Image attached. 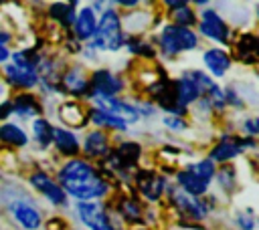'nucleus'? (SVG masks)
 I'll return each mask as SVG.
<instances>
[{
    "label": "nucleus",
    "mask_w": 259,
    "mask_h": 230,
    "mask_svg": "<svg viewBox=\"0 0 259 230\" xmlns=\"http://www.w3.org/2000/svg\"><path fill=\"white\" fill-rule=\"evenodd\" d=\"M59 182L67 194L81 202H93L95 198L105 196L109 190L107 182L95 171V167L81 159L65 163L59 171Z\"/></svg>",
    "instance_id": "1"
},
{
    "label": "nucleus",
    "mask_w": 259,
    "mask_h": 230,
    "mask_svg": "<svg viewBox=\"0 0 259 230\" xmlns=\"http://www.w3.org/2000/svg\"><path fill=\"white\" fill-rule=\"evenodd\" d=\"M174 85H176V101H178V105L182 109H186V105L194 103L200 95L208 93L214 87V83L210 81V77H206L200 71H188V73H184L180 79L174 81Z\"/></svg>",
    "instance_id": "2"
},
{
    "label": "nucleus",
    "mask_w": 259,
    "mask_h": 230,
    "mask_svg": "<svg viewBox=\"0 0 259 230\" xmlns=\"http://www.w3.org/2000/svg\"><path fill=\"white\" fill-rule=\"evenodd\" d=\"M95 46L101 50H119L123 46V30L121 20L115 10H105L93 34Z\"/></svg>",
    "instance_id": "3"
},
{
    "label": "nucleus",
    "mask_w": 259,
    "mask_h": 230,
    "mask_svg": "<svg viewBox=\"0 0 259 230\" xmlns=\"http://www.w3.org/2000/svg\"><path fill=\"white\" fill-rule=\"evenodd\" d=\"M158 44H160V48H162L164 54L174 56V54H180V52H184V50L196 48L198 36H196V32L190 30V28H182V26H176V24H168V26H164V30L158 34Z\"/></svg>",
    "instance_id": "4"
},
{
    "label": "nucleus",
    "mask_w": 259,
    "mask_h": 230,
    "mask_svg": "<svg viewBox=\"0 0 259 230\" xmlns=\"http://www.w3.org/2000/svg\"><path fill=\"white\" fill-rule=\"evenodd\" d=\"M6 77L12 85L18 87H32L38 79L34 71V63L24 52H16L12 56V63L6 65Z\"/></svg>",
    "instance_id": "5"
},
{
    "label": "nucleus",
    "mask_w": 259,
    "mask_h": 230,
    "mask_svg": "<svg viewBox=\"0 0 259 230\" xmlns=\"http://www.w3.org/2000/svg\"><path fill=\"white\" fill-rule=\"evenodd\" d=\"M93 101H95V109H101L113 117H117L119 121H123L125 125L127 123H134L138 121L140 113L136 109V105H130L127 101H121L119 97H105V95H93Z\"/></svg>",
    "instance_id": "6"
},
{
    "label": "nucleus",
    "mask_w": 259,
    "mask_h": 230,
    "mask_svg": "<svg viewBox=\"0 0 259 230\" xmlns=\"http://www.w3.org/2000/svg\"><path fill=\"white\" fill-rule=\"evenodd\" d=\"M77 214L81 218V222L89 228V230H115L109 222L107 212L103 210V206H99L97 202H79L77 206Z\"/></svg>",
    "instance_id": "7"
},
{
    "label": "nucleus",
    "mask_w": 259,
    "mask_h": 230,
    "mask_svg": "<svg viewBox=\"0 0 259 230\" xmlns=\"http://www.w3.org/2000/svg\"><path fill=\"white\" fill-rule=\"evenodd\" d=\"M170 198H172L174 206H176L184 216H188V218H192V220H202V218H206V214H208V210H210L204 200L194 198V196H190V194H186V192H182V190H172V192H170Z\"/></svg>",
    "instance_id": "8"
},
{
    "label": "nucleus",
    "mask_w": 259,
    "mask_h": 230,
    "mask_svg": "<svg viewBox=\"0 0 259 230\" xmlns=\"http://www.w3.org/2000/svg\"><path fill=\"white\" fill-rule=\"evenodd\" d=\"M200 32L204 34V36H208V38H212V40H217V42H229V36H231V32H229V26H227V22L219 16V12H214V10H204L202 14H200Z\"/></svg>",
    "instance_id": "9"
},
{
    "label": "nucleus",
    "mask_w": 259,
    "mask_h": 230,
    "mask_svg": "<svg viewBox=\"0 0 259 230\" xmlns=\"http://www.w3.org/2000/svg\"><path fill=\"white\" fill-rule=\"evenodd\" d=\"M253 145V141H243V139H237V137H231V135H225V137H221V141L214 145V149L210 151V155H208V159L214 163V161H229V159H233V157H237L241 151H243V147H251Z\"/></svg>",
    "instance_id": "10"
},
{
    "label": "nucleus",
    "mask_w": 259,
    "mask_h": 230,
    "mask_svg": "<svg viewBox=\"0 0 259 230\" xmlns=\"http://www.w3.org/2000/svg\"><path fill=\"white\" fill-rule=\"evenodd\" d=\"M89 87H91V97L93 95L115 97L123 89V83L117 75H113L109 71H97V73H93V79H91Z\"/></svg>",
    "instance_id": "11"
},
{
    "label": "nucleus",
    "mask_w": 259,
    "mask_h": 230,
    "mask_svg": "<svg viewBox=\"0 0 259 230\" xmlns=\"http://www.w3.org/2000/svg\"><path fill=\"white\" fill-rule=\"evenodd\" d=\"M136 182H138L140 192H142L148 200H152V202L160 200L162 194H164V190H166L164 178L158 176V174H152V171H140V174L136 176Z\"/></svg>",
    "instance_id": "12"
},
{
    "label": "nucleus",
    "mask_w": 259,
    "mask_h": 230,
    "mask_svg": "<svg viewBox=\"0 0 259 230\" xmlns=\"http://www.w3.org/2000/svg\"><path fill=\"white\" fill-rule=\"evenodd\" d=\"M10 210H12V216L16 218V222L20 226H24L26 230H36L40 226V214L32 204L18 200L10 206Z\"/></svg>",
    "instance_id": "13"
},
{
    "label": "nucleus",
    "mask_w": 259,
    "mask_h": 230,
    "mask_svg": "<svg viewBox=\"0 0 259 230\" xmlns=\"http://www.w3.org/2000/svg\"><path fill=\"white\" fill-rule=\"evenodd\" d=\"M30 182H32V186H34L36 190H40L53 204H63V202H65V192H63V188H61L57 182H53L47 174H34V176L30 178Z\"/></svg>",
    "instance_id": "14"
},
{
    "label": "nucleus",
    "mask_w": 259,
    "mask_h": 230,
    "mask_svg": "<svg viewBox=\"0 0 259 230\" xmlns=\"http://www.w3.org/2000/svg\"><path fill=\"white\" fill-rule=\"evenodd\" d=\"M202 59H204L206 69H208L214 77H223V75L231 69V59H229V54H227L225 50H221V48H208V50L202 54Z\"/></svg>",
    "instance_id": "15"
},
{
    "label": "nucleus",
    "mask_w": 259,
    "mask_h": 230,
    "mask_svg": "<svg viewBox=\"0 0 259 230\" xmlns=\"http://www.w3.org/2000/svg\"><path fill=\"white\" fill-rule=\"evenodd\" d=\"M176 182L180 184L182 192H186V194H190V196H194V198H200V196L206 194V190H208V184H206L204 180H200V178L188 174L186 169H182V171L176 174Z\"/></svg>",
    "instance_id": "16"
},
{
    "label": "nucleus",
    "mask_w": 259,
    "mask_h": 230,
    "mask_svg": "<svg viewBox=\"0 0 259 230\" xmlns=\"http://www.w3.org/2000/svg\"><path fill=\"white\" fill-rule=\"evenodd\" d=\"M95 28H97V20H95L93 10L83 8L75 18V34L85 40V38H91L95 34Z\"/></svg>",
    "instance_id": "17"
},
{
    "label": "nucleus",
    "mask_w": 259,
    "mask_h": 230,
    "mask_svg": "<svg viewBox=\"0 0 259 230\" xmlns=\"http://www.w3.org/2000/svg\"><path fill=\"white\" fill-rule=\"evenodd\" d=\"M59 117H61V121H63L65 125H69V127H81V125H85V121H87L85 111H83L81 105H77V103H65V105H61Z\"/></svg>",
    "instance_id": "18"
},
{
    "label": "nucleus",
    "mask_w": 259,
    "mask_h": 230,
    "mask_svg": "<svg viewBox=\"0 0 259 230\" xmlns=\"http://www.w3.org/2000/svg\"><path fill=\"white\" fill-rule=\"evenodd\" d=\"M63 87L73 93V95H83L89 91V81L85 79L81 69H71L65 77H63Z\"/></svg>",
    "instance_id": "19"
},
{
    "label": "nucleus",
    "mask_w": 259,
    "mask_h": 230,
    "mask_svg": "<svg viewBox=\"0 0 259 230\" xmlns=\"http://www.w3.org/2000/svg\"><path fill=\"white\" fill-rule=\"evenodd\" d=\"M53 139H55V145L59 147V151L65 155H75L79 151L77 137L67 129H53Z\"/></svg>",
    "instance_id": "20"
},
{
    "label": "nucleus",
    "mask_w": 259,
    "mask_h": 230,
    "mask_svg": "<svg viewBox=\"0 0 259 230\" xmlns=\"http://www.w3.org/2000/svg\"><path fill=\"white\" fill-rule=\"evenodd\" d=\"M237 50H239V59L245 61V63H255L259 59V48H257V36L253 34H243L239 44H237Z\"/></svg>",
    "instance_id": "21"
},
{
    "label": "nucleus",
    "mask_w": 259,
    "mask_h": 230,
    "mask_svg": "<svg viewBox=\"0 0 259 230\" xmlns=\"http://www.w3.org/2000/svg\"><path fill=\"white\" fill-rule=\"evenodd\" d=\"M109 145H107V137L103 131H91L87 137H85V151L93 157H99L103 153H107Z\"/></svg>",
    "instance_id": "22"
},
{
    "label": "nucleus",
    "mask_w": 259,
    "mask_h": 230,
    "mask_svg": "<svg viewBox=\"0 0 259 230\" xmlns=\"http://www.w3.org/2000/svg\"><path fill=\"white\" fill-rule=\"evenodd\" d=\"M0 139L10 145H26V141H28L26 133L18 125H12V123H6L0 127Z\"/></svg>",
    "instance_id": "23"
},
{
    "label": "nucleus",
    "mask_w": 259,
    "mask_h": 230,
    "mask_svg": "<svg viewBox=\"0 0 259 230\" xmlns=\"http://www.w3.org/2000/svg\"><path fill=\"white\" fill-rule=\"evenodd\" d=\"M186 171L204 180L206 184H210V180L214 178V163L206 157V159H200V161H194V163H188L186 165Z\"/></svg>",
    "instance_id": "24"
},
{
    "label": "nucleus",
    "mask_w": 259,
    "mask_h": 230,
    "mask_svg": "<svg viewBox=\"0 0 259 230\" xmlns=\"http://www.w3.org/2000/svg\"><path fill=\"white\" fill-rule=\"evenodd\" d=\"M89 117L97 127H111V129H125L127 127L123 121H119L117 117H113V115H109V113H105L101 109H91Z\"/></svg>",
    "instance_id": "25"
},
{
    "label": "nucleus",
    "mask_w": 259,
    "mask_h": 230,
    "mask_svg": "<svg viewBox=\"0 0 259 230\" xmlns=\"http://www.w3.org/2000/svg\"><path fill=\"white\" fill-rule=\"evenodd\" d=\"M51 14L53 18H57L61 24L69 26L73 22V16H75V4L73 2H57L51 6Z\"/></svg>",
    "instance_id": "26"
},
{
    "label": "nucleus",
    "mask_w": 259,
    "mask_h": 230,
    "mask_svg": "<svg viewBox=\"0 0 259 230\" xmlns=\"http://www.w3.org/2000/svg\"><path fill=\"white\" fill-rule=\"evenodd\" d=\"M117 210L123 216V220H127V222H142V218H144V210L140 208V204L136 200H130V198L121 200Z\"/></svg>",
    "instance_id": "27"
},
{
    "label": "nucleus",
    "mask_w": 259,
    "mask_h": 230,
    "mask_svg": "<svg viewBox=\"0 0 259 230\" xmlns=\"http://www.w3.org/2000/svg\"><path fill=\"white\" fill-rule=\"evenodd\" d=\"M172 16H174L176 26H182V28H190V26L196 22V14H194V10H192L186 2H184L182 6H178V8H174Z\"/></svg>",
    "instance_id": "28"
},
{
    "label": "nucleus",
    "mask_w": 259,
    "mask_h": 230,
    "mask_svg": "<svg viewBox=\"0 0 259 230\" xmlns=\"http://www.w3.org/2000/svg\"><path fill=\"white\" fill-rule=\"evenodd\" d=\"M12 109L16 113H20V115H32V113H38V103L30 95H22V97H18L14 101Z\"/></svg>",
    "instance_id": "29"
},
{
    "label": "nucleus",
    "mask_w": 259,
    "mask_h": 230,
    "mask_svg": "<svg viewBox=\"0 0 259 230\" xmlns=\"http://www.w3.org/2000/svg\"><path fill=\"white\" fill-rule=\"evenodd\" d=\"M32 131H34V137L40 145H49V141L53 139V127L45 119H36L32 125Z\"/></svg>",
    "instance_id": "30"
},
{
    "label": "nucleus",
    "mask_w": 259,
    "mask_h": 230,
    "mask_svg": "<svg viewBox=\"0 0 259 230\" xmlns=\"http://www.w3.org/2000/svg\"><path fill=\"white\" fill-rule=\"evenodd\" d=\"M127 48H130L132 52H136V54H142V56H154V48H152L148 42L140 40V38H130Z\"/></svg>",
    "instance_id": "31"
},
{
    "label": "nucleus",
    "mask_w": 259,
    "mask_h": 230,
    "mask_svg": "<svg viewBox=\"0 0 259 230\" xmlns=\"http://www.w3.org/2000/svg\"><path fill=\"white\" fill-rule=\"evenodd\" d=\"M255 214L251 212V210H243V212H239L237 214V224H239V228L241 230H253L255 228Z\"/></svg>",
    "instance_id": "32"
},
{
    "label": "nucleus",
    "mask_w": 259,
    "mask_h": 230,
    "mask_svg": "<svg viewBox=\"0 0 259 230\" xmlns=\"http://www.w3.org/2000/svg\"><path fill=\"white\" fill-rule=\"evenodd\" d=\"M219 184L225 190H231L233 188V184H235V171H233V167H223L219 171Z\"/></svg>",
    "instance_id": "33"
},
{
    "label": "nucleus",
    "mask_w": 259,
    "mask_h": 230,
    "mask_svg": "<svg viewBox=\"0 0 259 230\" xmlns=\"http://www.w3.org/2000/svg\"><path fill=\"white\" fill-rule=\"evenodd\" d=\"M164 125L170 127L172 131H184L186 129V121L182 117H172V115L164 117Z\"/></svg>",
    "instance_id": "34"
},
{
    "label": "nucleus",
    "mask_w": 259,
    "mask_h": 230,
    "mask_svg": "<svg viewBox=\"0 0 259 230\" xmlns=\"http://www.w3.org/2000/svg\"><path fill=\"white\" fill-rule=\"evenodd\" d=\"M243 131L247 135H259V117H249L243 121Z\"/></svg>",
    "instance_id": "35"
},
{
    "label": "nucleus",
    "mask_w": 259,
    "mask_h": 230,
    "mask_svg": "<svg viewBox=\"0 0 259 230\" xmlns=\"http://www.w3.org/2000/svg\"><path fill=\"white\" fill-rule=\"evenodd\" d=\"M8 40H10L8 32H2V30H0V63H4V61L8 59V54H10V52H8V46H6Z\"/></svg>",
    "instance_id": "36"
},
{
    "label": "nucleus",
    "mask_w": 259,
    "mask_h": 230,
    "mask_svg": "<svg viewBox=\"0 0 259 230\" xmlns=\"http://www.w3.org/2000/svg\"><path fill=\"white\" fill-rule=\"evenodd\" d=\"M10 109H12V105H8V103H4V105H0V117H4L6 113H10Z\"/></svg>",
    "instance_id": "37"
},
{
    "label": "nucleus",
    "mask_w": 259,
    "mask_h": 230,
    "mask_svg": "<svg viewBox=\"0 0 259 230\" xmlns=\"http://www.w3.org/2000/svg\"><path fill=\"white\" fill-rule=\"evenodd\" d=\"M257 48H259V36H257Z\"/></svg>",
    "instance_id": "38"
},
{
    "label": "nucleus",
    "mask_w": 259,
    "mask_h": 230,
    "mask_svg": "<svg viewBox=\"0 0 259 230\" xmlns=\"http://www.w3.org/2000/svg\"><path fill=\"white\" fill-rule=\"evenodd\" d=\"M257 167H259V157H257Z\"/></svg>",
    "instance_id": "39"
},
{
    "label": "nucleus",
    "mask_w": 259,
    "mask_h": 230,
    "mask_svg": "<svg viewBox=\"0 0 259 230\" xmlns=\"http://www.w3.org/2000/svg\"><path fill=\"white\" fill-rule=\"evenodd\" d=\"M257 16H259V6H257Z\"/></svg>",
    "instance_id": "40"
}]
</instances>
